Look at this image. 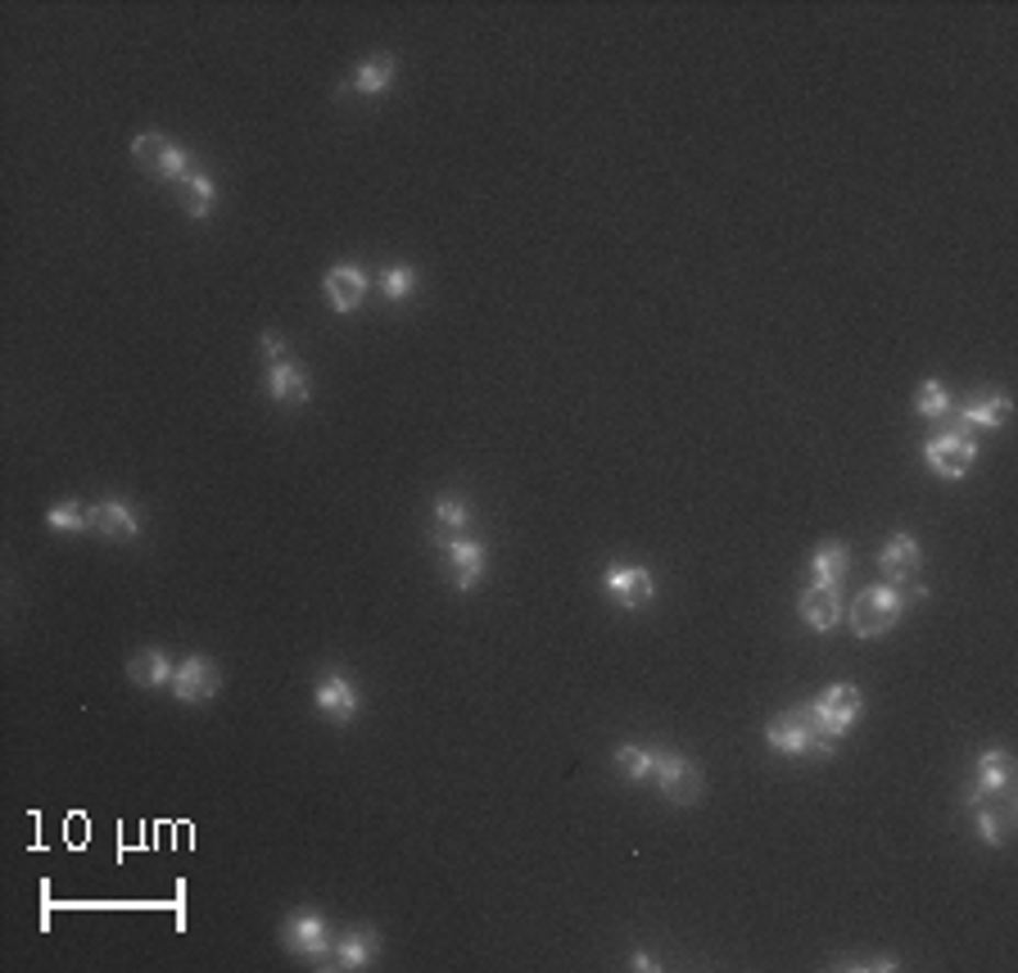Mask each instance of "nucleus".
Returning a JSON list of instances; mask_svg holds the SVG:
<instances>
[{
	"instance_id": "1",
	"label": "nucleus",
	"mask_w": 1018,
	"mask_h": 973,
	"mask_svg": "<svg viewBox=\"0 0 1018 973\" xmlns=\"http://www.w3.org/2000/svg\"><path fill=\"white\" fill-rule=\"evenodd\" d=\"M860 706H864V697H860L855 684H834L806 706V716L815 725V757H834L838 752V742L847 738V729L860 720Z\"/></svg>"
},
{
	"instance_id": "2",
	"label": "nucleus",
	"mask_w": 1018,
	"mask_h": 973,
	"mask_svg": "<svg viewBox=\"0 0 1018 973\" xmlns=\"http://www.w3.org/2000/svg\"><path fill=\"white\" fill-rule=\"evenodd\" d=\"M900 607H905V597L896 584H870V589H860V597L851 603V629L860 639H879V634H887L896 625Z\"/></svg>"
},
{
	"instance_id": "3",
	"label": "nucleus",
	"mask_w": 1018,
	"mask_h": 973,
	"mask_svg": "<svg viewBox=\"0 0 1018 973\" xmlns=\"http://www.w3.org/2000/svg\"><path fill=\"white\" fill-rule=\"evenodd\" d=\"M132 159H136L149 177H159V181H186V177L195 172L191 159H186L181 149H177L168 136H159V132L136 136V141H132Z\"/></svg>"
},
{
	"instance_id": "4",
	"label": "nucleus",
	"mask_w": 1018,
	"mask_h": 973,
	"mask_svg": "<svg viewBox=\"0 0 1018 973\" xmlns=\"http://www.w3.org/2000/svg\"><path fill=\"white\" fill-rule=\"evenodd\" d=\"M652 774L674 806H693L702 797V770L679 752H652Z\"/></svg>"
},
{
	"instance_id": "5",
	"label": "nucleus",
	"mask_w": 1018,
	"mask_h": 973,
	"mask_svg": "<svg viewBox=\"0 0 1018 973\" xmlns=\"http://www.w3.org/2000/svg\"><path fill=\"white\" fill-rule=\"evenodd\" d=\"M924 458H928V467H932L937 476L960 480V476L973 467V458H977V444H973L969 430H947V435H932V439H928Z\"/></svg>"
},
{
	"instance_id": "6",
	"label": "nucleus",
	"mask_w": 1018,
	"mask_h": 973,
	"mask_svg": "<svg viewBox=\"0 0 1018 973\" xmlns=\"http://www.w3.org/2000/svg\"><path fill=\"white\" fill-rule=\"evenodd\" d=\"M765 742L774 747V752H783V757H815V725L806 716V706L774 716L770 729H765Z\"/></svg>"
},
{
	"instance_id": "7",
	"label": "nucleus",
	"mask_w": 1018,
	"mask_h": 973,
	"mask_svg": "<svg viewBox=\"0 0 1018 973\" xmlns=\"http://www.w3.org/2000/svg\"><path fill=\"white\" fill-rule=\"evenodd\" d=\"M281 942L294 951V955H304V960H326L331 955V924L322 919V915H313V910H304V915H290L286 919V932H281Z\"/></svg>"
},
{
	"instance_id": "8",
	"label": "nucleus",
	"mask_w": 1018,
	"mask_h": 973,
	"mask_svg": "<svg viewBox=\"0 0 1018 973\" xmlns=\"http://www.w3.org/2000/svg\"><path fill=\"white\" fill-rule=\"evenodd\" d=\"M217 689H222V670H217L209 657H186V661L172 670V693H177L186 706L217 697Z\"/></svg>"
},
{
	"instance_id": "9",
	"label": "nucleus",
	"mask_w": 1018,
	"mask_h": 973,
	"mask_svg": "<svg viewBox=\"0 0 1018 973\" xmlns=\"http://www.w3.org/2000/svg\"><path fill=\"white\" fill-rule=\"evenodd\" d=\"M602 584H607V593L616 597L625 612L648 607L652 597H657V580H652V571H644V567H612L607 575H602Z\"/></svg>"
},
{
	"instance_id": "10",
	"label": "nucleus",
	"mask_w": 1018,
	"mask_h": 973,
	"mask_svg": "<svg viewBox=\"0 0 1018 973\" xmlns=\"http://www.w3.org/2000/svg\"><path fill=\"white\" fill-rule=\"evenodd\" d=\"M317 716L331 720V725H349L358 716V689L345 680V675H326L317 684Z\"/></svg>"
},
{
	"instance_id": "11",
	"label": "nucleus",
	"mask_w": 1018,
	"mask_h": 973,
	"mask_svg": "<svg viewBox=\"0 0 1018 973\" xmlns=\"http://www.w3.org/2000/svg\"><path fill=\"white\" fill-rule=\"evenodd\" d=\"M444 557H448V580H452V589H476L480 584V575H484V548L476 544V539H448L444 544Z\"/></svg>"
},
{
	"instance_id": "12",
	"label": "nucleus",
	"mask_w": 1018,
	"mask_h": 973,
	"mask_svg": "<svg viewBox=\"0 0 1018 973\" xmlns=\"http://www.w3.org/2000/svg\"><path fill=\"white\" fill-rule=\"evenodd\" d=\"M322 290H326V299H331L335 313H354V309L362 304V294H367V272L354 268V264H339V268L326 272Z\"/></svg>"
},
{
	"instance_id": "13",
	"label": "nucleus",
	"mask_w": 1018,
	"mask_h": 973,
	"mask_svg": "<svg viewBox=\"0 0 1018 973\" xmlns=\"http://www.w3.org/2000/svg\"><path fill=\"white\" fill-rule=\"evenodd\" d=\"M268 394H272L277 403H286V407L309 403V394H313V385H309V371L299 367L294 358H281V362H272V367H268Z\"/></svg>"
},
{
	"instance_id": "14",
	"label": "nucleus",
	"mask_w": 1018,
	"mask_h": 973,
	"mask_svg": "<svg viewBox=\"0 0 1018 973\" xmlns=\"http://www.w3.org/2000/svg\"><path fill=\"white\" fill-rule=\"evenodd\" d=\"M87 516H91V530H96L100 539H113V544L136 539V516H132V507L119 503V499H104V503L87 507Z\"/></svg>"
},
{
	"instance_id": "15",
	"label": "nucleus",
	"mask_w": 1018,
	"mask_h": 973,
	"mask_svg": "<svg viewBox=\"0 0 1018 973\" xmlns=\"http://www.w3.org/2000/svg\"><path fill=\"white\" fill-rule=\"evenodd\" d=\"M919 539H910V535H892L887 544H883V552H879V567H883V575H887V584H910V575L919 571Z\"/></svg>"
},
{
	"instance_id": "16",
	"label": "nucleus",
	"mask_w": 1018,
	"mask_h": 973,
	"mask_svg": "<svg viewBox=\"0 0 1018 973\" xmlns=\"http://www.w3.org/2000/svg\"><path fill=\"white\" fill-rule=\"evenodd\" d=\"M172 661L159 652V648H141V652H132V661H127V680L136 684V689H159V684H172Z\"/></svg>"
},
{
	"instance_id": "17",
	"label": "nucleus",
	"mask_w": 1018,
	"mask_h": 973,
	"mask_svg": "<svg viewBox=\"0 0 1018 973\" xmlns=\"http://www.w3.org/2000/svg\"><path fill=\"white\" fill-rule=\"evenodd\" d=\"M394 72H399V64L390 55H367L354 68V87L349 91H358V96H385L390 82H394Z\"/></svg>"
},
{
	"instance_id": "18",
	"label": "nucleus",
	"mask_w": 1018,
	"mask_h": 973,
	"mask_svg": "<svg viewBox=\"0 0 1018 973\" xmlns=\"http://www.w3.org/2000/svg\"><path fill=\"white\" fill-rule=\"evenodd\" d=\"M838 616H842L838 589H815V584H810V589L802 593V620H806L810 629H834Z\"/></svg>"
},
{
	"instance_id": "19",
	"label": "nucleus",
	"mask_w": 1018,
	"mask_h": 973,
	"mask_svg": "<svg viewBox=\"0 0 1018 973\" xmlns=\"http://www.w3.org/2000/svg\"><path fill=\"white\" fill-rule=\"evenodd\" d=\"M842 575H847V548L842 544H824L810 557V584L815 589H838Z\"/></svg>"
},
{
	"instance_id": "20",
	"label": "nucleus",
	"mask_w": 1018,
	"mask_h": 973,
	"mask_svg": "<svg viewBox=\"0 0 1018 973\" xmlns=\"http://www.w3.org/2000/svg\"><path fill=\"white\" fill-rule=\"evenodd\" d=\"M1009 774H1014V761L1005 747H992V752L977 757V793H1005L1009 789Z\"/></svg>"
},
{
	"instance_id": "21",
	"label": "nucleus",
	"mask_w": 1018,
	"mask_h": 973,
	"mask_svg": "<svg viewBox=\"0 0 1018 973\" xmlns=\"http://www.w3.org/2000/svg\"><path fill=\"white\" fill-rule=\"evenodd\" d=\"M371 955H376V938H371V932H362V928L345 932V938L331 947L335 969H362V964H371Z\"/></svg>"
},
{
	"instance_id": "22",
	"label": "nucleus",
	"mask_w": 1018,
	"mask_h": 973,
	"mask_svg": "<svg viewBox=\"0 0 1018 973\" xmlns=\"http://www.w3.org/2000/svg\"><path fill=\"white\" fill-rule=\"evenodd\" d=\"M213 204H217L213 177L191 172V177L181 181V209H186V217H209V213H213Z\"/></svg>"
},
{
	"instance_id": "23",
	"label": "nucleus",
	"mask_w": 1018,
	"mask_h": 973,
	"mask_svg": "<svg viewBox=\"0 0 1018 973\" xmlns=\"http://www.w3.org/2000/svg\"><path fill=\"white\" fill-rule=\"evenodd\" d=\"M1009 399L1005 394H996V399H987V403H969L964 407V426H983V430H996V426H1005L1009 422Z\"/></svg>"
},
{
	"instance_id": "24",
	"label": "nucleus",
	"mask_w": 1018,
	"mask_h": 973,
	"mask_svg": "<svg viewBox=\"0 0 1018 973\" xmlns=\"http://www.w3.org/2000/svg\"><path fill=\"white\" fill-rule=\"evenodd\" d=\"M616 770H620L629 783H644V779H652V752H644V747L625 742L620 752H616Z\"/></svg>"
},
{
	"instance_id": "25",
	"label": "nucleus",
	"mask_w": 1018,
	"mask_h": 973,
	"mask_svg": "<svg viewBox=\"0 0 1018 973\" xmlns=\"http://www.w3.org/2000/svg\"><path fill=\"white\" fill-rule=\"evenodd\" d=\"M467 521H471V512H467V503H462V499H439V503H435V526H439V535L458 539Z\"/></svg>"
},
{
	"instance_id": "26",
	"label": "nucleus",
	"mask_w": 1018,
	"mask_h": 973,
	"mask_svg": "<svg viewBox=\"0 0 1018 973\" xmlns=\"http://www.w3.org/2000/svg\"><path fill=\"white\" fill-rule=\"evenodd\" d=\"M46 526H51L55 535H72V530H91V516H87V507H78V503H59V507H51Z\"/></svg>"
},
{
	"instance_id": "27",
	"label": "nucleus",
	"mask_w": 1018,
	"mask_h": 973,
	"mask_svg": "<svg viewBox=\"0 0 1018 973\" xmlns=\"http://www.w3.org/2000/svg\"><path fill=\"white\" fill-rule=\"evenodd\" d=\"M915 413H919V417H947V413H951V394L941 390V381H924V385H919Z\"/></svg>"
},
{
	"instance_id": "28",
	"label": "nucleus",
	"mask_w": 1018,
	"mask_h": 973,
	"mask_svg": "<svg viewBox=\"0 0 1018 973\" xmlns=\"http://www.w3.org/2000/svg\"><path fill=\"white\" fill-rule=\"evenodd\" d=\"M977 834H983V842L987 847H1000L1005 842V834H1009V806L1005 810H977Z\"/></svg>"
},
{
	"instance_id": "29",
	"label": "nucleus",
	"mask_w": 1018,
	"mask_h": 973,
	"mask_svg": "<svg viewBox=\"0 0 1018 973\" xmlns=\"http://www.w3.org/2000/svg\"><path fill=\"white\" fill-rule=\"evenodd\" d=\"M412 286H417V272L412 268H385V277H381V290H385V299H407L412 294Z\"/></svg>"
},
{
	"instance_id": "30",
	"label": "nucleus",
	"mask_w": 1018,
	"mask_h": 973,
	"mask_svg": "<svg viewBox=\"0 0 1018 973\" xmlns=\"http://www.w3.org/2000/svg\"><path fill=\"white\" fill-rule=\"evenodd\" d=\"M258 349H262V354H268L272 362H281V358H286V340H281V335H277V331H262V335H258Z\"/></svg>"
},
{
	"instance_id": "31",
	"label": "nucleus",
	"mask_w": 1018,
	"mask_h": 973,
	"mask_svg": "<svg viewBox=\"0 0 1018 973\" xmlns=\"http://www.w3.org/2000/svg\"><path fill=\"white\" fill-rule=\"evenodd\" d=\"M634 969H657V960H652L648 951H638V955H634Z\"/></svg>"
}]
</instances>
